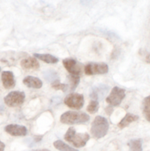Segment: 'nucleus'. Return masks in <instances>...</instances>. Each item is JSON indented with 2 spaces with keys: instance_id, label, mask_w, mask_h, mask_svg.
Segmentation results:
<instances>
[{
  "instance_id": "nucleus-22",
  "label": "nucleus",
  "mask_w": 150,
  "mask_h": 151,
  "mask_svg": "<svg viewBox=\"0 0 150 151\" xmlns=\"http://www.w3.org/2000/svg\"><path fill=\"white\" fill-rule=\"evenodd\" d=\"M4 148H5V145L0 141V151H4Z\"/></svg>"
},
{
  "instance_id": "nucleus-8",
  "label": "nucleus",
  "mask_w": 150,
  "mask_h": 151,
  "mask_svg": "<svg viewBox=\"0 0 150 151\" xmlns=\"http://www.w3.org/2000/svg\"><path fill=\"white\" fill-rule=\"evenodd\" d=\"M63 64L66 70L71 75L79 76L82 72V65L74 58H66L63 60Z\"/></svg>"
},
{
  "instance_id": "nucleus-10",
  "label": "nucleus",
  "mask_w": 150,
  "mask_h": 151,
  "mask_svg": "<svg viewBox=\"0 0 150 151\" xmlns=\"http://www.w3.org/2000/svg\"><path fill=\"white\" fill-rule=\"evenodd\" d=\"M1 81H2L3 86L6 89L13 88L16 86L14 75L10 71H4L1 73Z\"/></svg>"
},
{
  "instance_id": "nucleus-1",
  "label": "nucleus",
  "mask_w": 150,
  "mask_h": 151,
  "mask_svg": "<svg viewBox=\"0 0 150 151\" xmlns=\"http://www.w3.org/2000/svg\"><path fill=\"white\" fill-rule=\"evenodd\" d=\"M64 139L66 141L69 142L73 145L75 147H82L86 145L87 142L89 140L90 137L87 133H76L74 128H69L67 132L65 134Z\"/></svg>"
},
{
  "instance_id": "nucleus-17",
  "label": "nucleus",
  "mask_w": 150,
  "mask_h": 151,
  "mask_svg": "<svg viewBox=\"0 0 150 151\" xmlns=\"http://www.w3.org/2000/svg\"><path fill=\"white\" fill-rule=\"evenodd\" d=\"M54 146L56 149L60 151H79L75 148L70 147L61 140H57L54 142Z\"/></svg>"
},
{
  "instance_id": "nucleus-5",
  "label": "nucleus",
  "mask_w": 150,
  "mask_h": 151,
  "mask_svg": "<svg viewBox=\"0 0 150 151\" xmlns=\"http://www.w3.org/2000/svg\"><path fill=\"white\" fill-rule=\"evenodd\" d=\"M125 97V91L122 88H119L118 86L113 87V89L110 91V94L108 97L106 98V101L107 103L110 104V106H118L121 104L122 100Z\"/></svg>"
},
{
  "instance_id": "nucleus-23",
  "label": "nucleus",
  "mask_w": 150,
  "mask_h": 151,
  "mask_svg": "<svg viewBox=\"0 0 150 151\" xmlns=\"http://www.w3.org/2000/svg\"><path fill=\"white\" fill-rule=\"evenodd\" d=\"M110 107H111V106H109V107H107V109H106V111H107V113L108 114H110L112 113V111H113V109H110Z\"/></svg>"
},
{
  "instance_id": "nucleus-26",
  "label": "nucleus",
  "mask_w": 150,
  "mask_h": 151,
  "mask_svg": "<svg viewBox=\"0 0 150 151\" xmlns=\"http://www.w3.org/2000/svg\"><path fill=\"white\" fill-rule=\"evenodd\" d=\"M0 71H1V68H0Z\"/></svg>"
},
{
  "instance_id": "nucleus-18",
  "label": "nucleus",
  "mask_w": 150,
  "mask_h": 151,
  "mask_svg": "<svg viewBox=\"0 0 150 151\" xmlns=\"http://www.w3.org/2000/svg\"><path fill=\"white\" fill-rule=\"evenodd\" d=\"M128 146L129 151H142V141L141 139H132L129 142Z\"/></svg>"
},
{
  "instance_id": "nucleus-4",
  "label": "nucleus",
  "mask_w": 150,
  "mask_h": 151,
  "mask_svg": "<svg viewBox=\"0 0 150 151\" xmlns=\"http://www.w3.org/2000/svg\"><path fill=\"white\" fill-rule=\"evenodd\" d=\"M25 100L24 92L19 91H11L4 98V103L9 107H18L21 106Z\"/></svg>"
},
{
  "instance_id": "nucleus-6",
  "label": "nucleus",
  "mask_w": 150,
  "mask_h": 151,
  "mask_svg": "<svg viewBox=\"0 0 150 151\" xmlns=\"http://www.w3.org/2000/svg\"><path fill=\"white\" fill-rule=\"evenodd\" d=\"M84 97L82 94L78 93H72L69 94L65 98L64 103L71 109L79 110L81 109L84 106Z\"/></svg>"
},
{
  "instance_id": "nucleus-16",
  "label": "nucleus",
  "mask_w": 150,
  "mask_h": 151,
  "mask_svg": "<svg viewBox=\"0 0 150 151\" xmlns=\"http://www.w3.org/2000/svg\"><path fill=\"white\" fill-rule=\"evenodd\" d=\"M143 114L146 119L150 122V96L146 97L143 102Z\"/></svg>"
},
{
  "instance_id": "nucleus-9",
  "label": "nucleus",
  "mask_w": 150,
  "mask_h": 151,
  "mask_svg": "<svg viewBox=\"0 0 150 151\" xmlns=\"http://www.w3.org/2000/svg\"><path fill=\"white\" fill-rule=\"evenodd\" d=\"M4 131L13 137H24L27 134V129L23 125L10 124L4 128Z\"/></svg>"
},
{
  "instance_id": "nucleus-24",
  "label": "nucleus",
  "mask_w": 150,
  "mask_h": 151,
  "mask_svg": "<svg viewBox=\"0 0 150 151\" xmlns=\"http://www.w3.org/2000/svg\"><path fill=\"white\" fill-rule=\"evenodd\" d=\"M146 62L148 63H150V53L147 55L146 57Z\"/></svg>"
},
{
  "instance_id": "nucleus-12",
  "label": "nucleus",
  "mask_w": 150,
  "mask_h": 151,
  "mask_svg": "<svg viewBox=\"0 0 150 151\" xmlns=\"http://www.w3.org/2000/svg\"><path fill=\"white\" fill-rule=\"evenodd\" d=\"M108 89L109 87L106 86H99L97 87H94L91 90L90 97L92 99V100H97L98 101V99L103 97L104 94L107 92Z\"/></svg>"
},
{
  "instance_id": "nucleus-11",
  "label": "nucleus",
  "mask_w": 150,
  "mask_h": 151,
  "mask_svg": "<svg viewBox=\"0 0 150 151\" xmlns=\"http://www.w3.org/2000/svg\"><path fill=\"white\" fill-rule=\"evenodd\" d=\"M21 66L24 69H32V70H36L40 68V64L37 59L35 58L29 57L27 58H25L21 60Z\"/></svg>"
},
{
  "instance_id": "nucleus-14",
  "label": "nucleus",
  "mask_w": 150,
  "mask_h": 151,
  "mask_svg": "<svg viewBox=\"0 0 150 151\" xmlns=\"http://www.w3.org/2000/svg\"><path fill=\"white\" fill-rule=\"evenodd\" d=\"M138 119V116L137 115L132 114H126V116L120 121L119 124H118V126L121 129H123V128H126V126L129 125L132 122H135Z\"/></svg>"
},
{
  "instance_id": "nucleus-7",
  "label": "nucleus",
  "mask_w": 150,
  "mask_h": 151,
  "mask_svg": "<svg viewBox=\"0 0 150 151\" xmlns=\"http://www.w3.org/2000/svg\"><path fill=\"white\" fill-rule=\"evenodd\" d=\"M108 70V66L104 63H90L85 66V73L88 75H104Z\"/></svg>"
},
{
  "instance_id": "nucleus-25",
  "label": "nucleus",
  "mask_w": 150,
  "mask_h": 151,
  "mask_svg": "<svg viewBox=\"0 0 150 151\" xmlns=\"http://www.w3.org/2000/svg\"><path fill=\"white\" fill-rule=\"evenodd\" d=\"M35 151H50V150H47V149H41V150H36Z\"/></svg>"
},
{
  "instance_id": "nucleus-15",
  "label": "nucleus",
  "mask_w": 150,
  "mask_h": 151,
  "mask_svg": "<svg viewBox=\"0 0 150 151\" xmlns=\"http://www.w3.org/2000/svg\"><path fill=\"white\" fill-rule=\"evenodd\" d=\"M34 58L39 59V60L47 63H56L59 60L58 58H57L56 57L50 54H38V53H35L34 54Z\"/></svg>"
},
{
  "instance_id": "nucleus-3",
  "label": "nucleus",
  "mask_w": 150,
  "mask_h": 151,
  "mask_svg": "<svg viewBox=\"0 0 150 151\" xmlns=\"http://www.w3.org/2000/svg\"><path fill=\"white\" fill-rule=\"evenodd\" d=\"M109 129V123L107 119L101 116H97L92 122L91 133L96 139H101L107 134Z\"/></svg>"
},
{
  "instance_id": "nucleus-20",
  "label": "nucleus",
  "mask_w": 150,
  "mask_h": 151,
  "mask_svg": "<svg viewBox=\"0 0 150 151\" xmlns=\"http://www.w3.org/2000/svg\"><path fill=\"white\" fill-rule=\"evenodd\" d=\"M99 104L97 100H91L87 107V111L90 114H95L99 110Z\"/></svg>"
},
{
  "instance_id": "nucleus-2",
  "label": "nucleus",
  "mask_w": 150,
  "mask_h": 151,
  "mask_svg": "<svg viewBox=\"0 0 150 151\" xmlns=\"http://www.w3.org/2000/svg\"><path fill=\"white\" fill-rule=\"evenodd\" d=\"M89 115L83 112L66 111L60 116V122L66 125H78L88 122Z\"/></svg>"
},
{
  "instance_id": "nucleus-19",
  "label": "nucleus",
  "mask_w": 150,
  "mask_h": 151,
  "mask_svg": "<svg viewBox=\"0 0 150 151\" xmlns=\"http://www.w3.org/2000/svg\"><path fill=\"white\" fill-rule=\"evenodd\" d=\"M68 79H69V83H70V88L71 91L74 90L77 85L79 84V81H80V78L79 76H76V75H69L68 76Z\"/></svg>"
},
{
  "instance_id": "nucleus-21",
  "label": "nucleus",
  "mask_w": 150,
  "mask_h": 151,
  "mask_svg": "<svg viewBox=\"0 0 150 151\" xmlns=\"http://www.w3.org/2000/svg\"><path fill=\"white\" fill-rule=\"evenodd\" d=\"M51 87L55 90H60L62 91H66L69 88V86L67 84L60 83L59 80H56L54 82L51 83Z\"/></svg>"
},
{
  "instance_id": "nucleus-13",
  "label": "nucleus",
  "mask_w": 150,
  "mask_h": 151,
  "mask_svg": "<svg viewBox=\"0 0 150 151\" xmlns=\"http://www.w3.org/2000/svg\"><path fill=\"white\" fill-rule=\"evenodd\" d=\"M24 84L28 87L32 88H41L43 86V83L39 78L33 76H27L24 79Z\"/></svg>"
}]
</instances>
